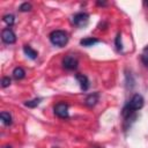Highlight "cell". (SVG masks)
<instances>
[{"instance_id": "14", "label": "cell", "mask_w": 148, "mask_h": 148, "mask_svg": "<svg viewBox=\"0 0 148 148\" xmlns=\"http://www.w3.org/2000/svg\"><path fill=\"white\" fill-rule=\"evenodd\" d=\"M40 101H42V98H34V99H31V101H27V102H24V105L28 106V108L34 109V108H36V106L39 105Z\"/></svg>"}, {"instance_id": "7", "label": "cell", "mask_w": 148, "mask_h": 148, "mask_svg": "<svg viewBox=\"0 0 148 148\" xmlns=\"http://www.w3.org/2000/svg\"><path fill=\"white\" fill-rule=\"evenodd\" d=\"M98 98H99L98 92H92V94H90V95H88V96L86 97L84 104H86L88 108H92V106H95V105L97 104Z\"/></svg>"}, {"instance_id": "16", "label": "cell", "mask_w": 148, "mask_h": 148, "mask_svg": "<svg viewBox=\"0 0 148 148\" xmlns=\"http://www.w3.org/2000/svg\"><path fill=\"white\" fill-rule=\"evenodd\" d=\"M114 44H116V49L118 51H121L123 50V43H121V34L118 32L117 36H116V40H114Z\"/></svg>"}, {"instance_id": "17", "label": "cell", "mask_w": 148, "mask_h": 148, "mask_svg": "<svg viewBox=\"0 0 148 148\" xmlns=\"http://www.w3.org/2000/svg\"><path fill=\"white\" fill-rule=\"evenodd\" d=\"M31 8H32V6H31L29 2H23V3H21L20 7H18L20 12H29V10H31Z\"/></svg>"}, {"instance_id": "20", "label": "cell", "mask_w": 148, "mask_h": 148, "mask_svg": "<svg viewBox=\"0 0 148 148\" xmlns=\"http://www.w3.org/2000/svg\"><path fill=\"white\" fill-rule=\"evenodd\" d=\"M89 148H102V147H98V146H92V147H89Z\"/></svg>"}, {"instance_id": "18", "label": "cell", "mask_w": 148, "mask_h": 148, "mask_svg": "<svg viewBox=\"0 0 148 148\" xmlns=\"http://www.w3.org/2000/svg\"><path fill=\"white\" fill-rule=\"evenodd\" d=\"M9 84H10V79H9V76H3L2 80H1V86H2L3 88H6V87H8Z\"/></svg>"}, {"instance_id": "12", "label": "cell", "mask_w": 148, "mask_h": 148, "mask_svg": "<svg viewBox=\"0 0 148 148\" xmlns=\"http://www.w3.org/2000/svg\"><path fill=\"white\" fill-rule=\"evenodd\" d=\"M0 118H1V121H2V124L3 125H6V126H9V125H12V116L8 113V112H1L0 113Z\"/></svg>"}, {"instance_id": "2", "label": "cell", "mask_w": 148, "mask_h": 148, "mask_svg": "<svg viewBox=\"0 0 148 148\" xmlns=\"http://www.w3.org/2000/svg\"><path fill=\"white\" fill-rule=\"evenodd\" d=\"M49 38L53 45L62 47L68 42V34L64 30H54L49 35Z\"/></svg>"}, {"instance_id": "13", "label": "cell", "mask_w": 148, "mask_h": 148, "mask_svg": "<svg viewBox=\"0 0 148 148\" xmlns=\"http://www.w3.org/2000/svg\"><path fill=\"white\" fill-rule=\"evenodd\" d=\"M2 20H3V22H5L8 27H12V25L14 24V22H15V17H14L13 14H6V15L2 17Z\"/></svg>"}, {"instance_id": "15", "label": "cell", "mask_w": 148, "mask_h": 148, "mask_svg": "<svg viewBox=\"0 0 148 148\" xmlns=\"http://www.w3.org/2000/svg\"><path fill=\"white\" fill-rule=\"evenodd\" d=\"M141 60L143 62V65L148 68V45L143 47L142 50V53H141Z\"/></svg>"}, {"instance_id": "8", "label": "cell", "mask_w": 148, "mask_h": 148, "mask_svg": "<svg viewBox=\"0 0 148 148\" xmlns=\"http://www.w3.org/2000/svg\"><path fill=\"white\" fill-rule=\"evenodd\" d=\"M75 79L80 83V87H81V89L83 91L88 90V88H89V80H88V77L86 75H83V74H76L75 75Z\"/></svg>"}, {"instance_id": "5", "label": "cell", "mask_w": 148, "mask_h": 148, "mask_svg": "<svg viewBox=\"0 0 148 148\" xmlns=\"http://www.w3.org/2000/svg\"><path fill=\"white\" fill-rule=\"evenodd\" d=\"M1 39L5 44H14L16 42V36L10 28H5L1 31Z\"/></svg>"}, {"instance_id": "9", "label": "cell", "mask_w": 148, "mask_h": 148, "mask_svg": "<svg viewBox=\"0 0 148 148\" xmlns=\"http://www.w3.org/2000/svg\"><path fill=\"white\" fill-rule=\"evenodd\" d=\"M23 52L25 53V56L27 57H29L30 59H36L37 58V56H38V53H37V51L36 50H34L31 46H29V45H24L23 46Z\"/></svg>"}, {"instance_id": "6", "label": "cell", "mask_w": 148, "mask_h": 148, "mask_svg": "<svg viewBox=\"0 0 148 148\" xmlns=\"http://www.w3.org/2000/svg\"><path fill=\"white\" fill-rule=\"evenodd\" d=\"M77 65H79L77 59H76L74 56H72V54L66 56V57L62 59V66H64V68H66V69H68V71H74V69H76Z\"/></svg>"}, {"instance_id": "11", "label": "cell", "mask_w": 148, "mask_h": 148, "mask_svg": "<svg viewBox=\"0 0 148 148\" xmlns=\"http://www.w3.org/2000/svg\"><path fill=\"white\" fill-rule=\"evenodd\" d=\"M13 76L15 80H22L25 76V72L22 67H15L13 71Z\"/></svg>"}, {"instance_id": "3", "label": "cell", "mask_w": 148, "mask_h": 148, "mask_svg": "<svg viewBox=\"0 0 148 148\" xmlns=\"http://www.w3.org/2000/svg\"><path fill=\"white\" fill-rule=\"evenodd\" d=\"M72 22L73 24H75L76 27L79 28H83L88 24L89 22V15L87 13H83V12H80V13H76L73 15L72 17Z\"/></svg>"}, {"instance_id": "19", "label": "cell", "mask_w": 148, "mask_h": 148, "mask_svg": "<svg viewBox=\"0 0 148 148\" xmlns=\"http://www.w3.org/2000/svg\"><path fill=\"white\" fill-rule=\"evenodd\" d=\"M2 148H12V146H9V145H6V146H3Z\"/></svg>"}, {"instance_id": "1", "label": "cell", "mask_w": 148, "mask_h": 148, "mask_svg": "<svg viewBox=\"0 0 148 148\" xmlns=\"http://www.w3.org/2000/svg\"><path fill=\"white\" fill-rule=\"evenodd\" d=\"M145 104V101H143V97L140 95V94H134L132 96V98L126 103V105L124 106L123 109V117L125 119L127 118H131V117H134L135 116V111L136 110H140Z\"/></svg>"}, {"instance_id": "10", "label": "cell", "mask_w": 148, "mask_h": 148, "mask_svg": "<svg viewBox=\"0 0 148 148\" xmlns=\"http://www.w3.org/2000/svg\"><path fill=\"white\" fill-rule=\"evenodd\" d=\"M99 40L97 38H92V37H87V38H83L80 40V44L82 46H92L95 44H97Z\"/></svg>"}, {"instance_id": "4", "label": "cell", "mask_w": 148, "mask_h": 148, "mask_svg": "<svg viewBox=\"0 0 148 148\" xmlns=\"http://www.w3.org/2000/svg\"><path fill=\"white\" fill-rule=\"evenodd\" d=\"M53 111H54V114L61 119H67L69 116L68 114V104H66L64 102L57 103L53 108Z\"/></svg>"}]
</instances>
